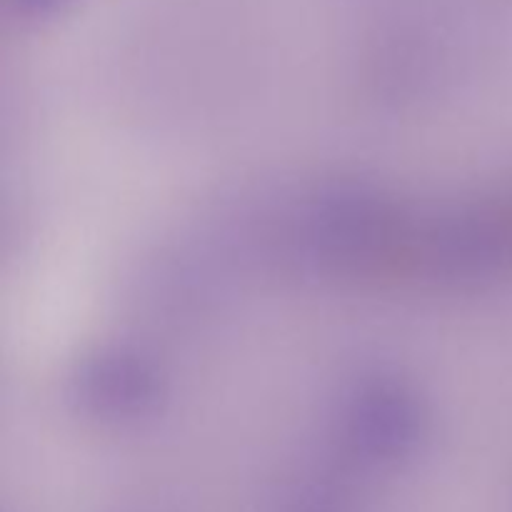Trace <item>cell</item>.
Here are the masks:
<instances>
[{
  "label": "cell",
  "instance_id": "cell-1",
  "mask_svg": "<svg viewBox=\"0 0 512 512\" xmlns=\"http://www.w3.org/2000/svg\"><path fill=\"white\" fill-rule=\"evenodd\" d=\"M415 223L390 200L365 188H338L310 213L308 240L315 258L345 275H380L413 253Z\"/></svg>",
  "mask_w": 512,
  "mask_h": 512
},
{
  "label": "cell",
  "instance_id": "cell-2",
  "mask_svg": "<svg viewBox=\"0 0 512 512\" xmlns=\"http://www.w3.org/2000/svg\"><path fill=\"white\" fill-rule=\"evenodd\" d=\"M413 260L448 283H480L512 270V188L415 225Z\"/></svg>",
  "mask_w": 512,
  "mask_h": 512
},
{
  "label": "cell",
  "instance_id": "cell-3",
  "mask_svg": "<svg viewBox=\"0 0 512 512\" xmlns=\"http://www.w3.org/2000/svg\"><path fill=\"white\" fill-rule=\"evenodd\" d=\"M423 400L398 380H373L350 398L343 433L350 450L368 460H400L413 453L425 435Z\"/></svg>",
  "mask_w": 512,
  "mask_h": 512
},
{
  "label": "cell",
  "instance_id": "cell-4",
  "mask_svg": "<svg viewBox=\"0 0 512 512\" xmlns=\"http://www.w3.org/2000/svg\"><path fill=\"white\" fill-rule=\"evenodd\" d=\"M163 395L158 368L133 350H100L78 365L73 398L98 420H135L148 415Z\"/></svg>",
  "mask_w": 512,
  "mask_h": 512
}]
</instances>
